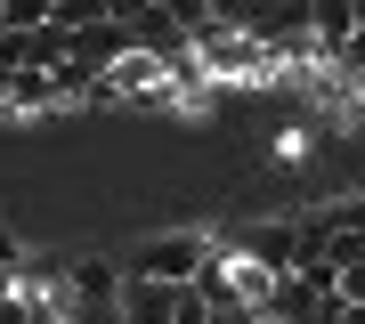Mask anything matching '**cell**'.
Wrapping results in <instances>:
<instances>
[{
	"instance_id": "14",
	"label": "cell",
	"mask_w": 365,
	"mask_h": 324,
	"mask_svg": "<svg viewBox=\"0 0 365 324\" xmlns=\"http://www.w3.org/2000/svg\"><path fill=\"white\" fill-rule=\"evenodd\" d=\"M170 324H211V316H203V300L187 292V300H179V316H170Z\"/></svg>"
},
{
	"instance_id": "3",
	"label": "cell",
	"mask_w": 365,
	"mask_h": 324,
	"mask_svg": "<svg viewBox=\"0 0 365 324\" xmlns=\"http://www.w3.org/2000/svg\"><path fill=\"white\" fill-rule=\"evenodd\" d=\"M66 300H73V324H122V268L114 259H73Z\"/></svg>"
},
{
	"instance_id": "8",
	"label": "cell",
	"mask_w": 365,
	"mask_h": 324,
	"mask_svg": "<svg viewBox=\"0 0 365 324\" xmlns=\"http://www.w3.org/2000/svg\"><path fill=\"white\" fill-rule=\"evenodd\" d=\"M106 16H114V0H57L49 25L57 33H90V25H106Z\"/></svg>"
},
{
	"instance_id": "5",
	"label": "cell",
	"mask_w": 365,
	"mask_h": 324,
	"mask_svg": "<svg viewBox=\"0 0 365 324\" xmlns=\"http://www.w3.org/2000/svg\"><path fill=\"white\" fill-rule=\"evenodd\" d=\"M235 251H252L268 276H292V268H300V227H292V219H268V227L235 235Z\"/></svg>"
},
{
	"instance_id": "10",
	"label": "cell",
	"mask_w": 365,
	"mask_h": 324,
	"mask_svg": "<svg viewBox=\"0 0 365 324\" xmlns=\"http://www.w3.org/2000/svg\"><path fill=\"white\" fill-rule=\"evenodd\" d=\"M333 65H341V73H365V25L333 41Z\"/></svg>"
},
{
	"instance_id": "4",
	"label": "cell",
	"mask_w": 365,
	"mask_h": 324,
	"mask_svg": "<svg viewBox=\"0 0 365 324\" xmlns=\"http://www.w3.org/2000/svg\"><path fill=\"white\" fill-rule=\"evenodd\" d=\"M114 25L130 33V49H146V57H179V49H195V33H187L179 16L163 9V0H138V9H122Z\"/></svg>"
},
{
	"instance_id": "2",
	"label": "cell",
	"mask_w": 365,
	"mask_h": 324,
	"mask_svg": "<svg viewBox=\"0 0 365 324\" xmlns=\"http://www.w3.org/2000/svg\"><path fill=\"white\" fill-rule=\"evenodd\" d=\"M203 259H211V235L179 227V235H155L146 251H130V268H122V276H146V284H195Z\"/></svg>"
},
{
	"instance_id": "12",
	"label": "cell",
	"mask_w": 365,
	"mask_h": 324,
	"mask_svg": "<svg viewBox=\"0 0 365 324\" xmlns=\"http://www.w3.org/2000/svg\"><path fill=\"white\" fill-rule=\"evenodd\" d=\"M0 268H9V276H16V268H25V244H16V235H9V227H0Z\"/></svg>"
},
{
	"instance_id": "15",
	"label": "cell",
	"mask_w": 365,
	"mask_h": 324,
	"mask_svg": "<svg viewBox=\"0 0 365 324\" xmlns=\"http://www.w3.org/2000/svg\"><path fill=\"white\" fill-rule=\"evenodd\" d=\"M122 9H138V0H114V16H122Z\"/></svg>"
},
{
	"instance_id": "1",
	"label": "cell",
	"mask_w": 365,
	"mask_h": 324,
	"mask_svg": "<svg viewBox=\"0 0 365 324\" xmlns=\"http://www.w3.org/2000/svg\"><path fill=\"white\" fill-rule=\"evenodd\" d=\"M195 57H203V73L220 81V90H276V81H284V57H276L260 33L220 25V16L195 25Z\"/></svg>"
},
{
	"instance_id": "13",
	"label": "cell",
	"mask_w": 365,
	"mask_h": 324,
	"mask_svg": "<svg viewBox=\"0 0 365 324\" xmlns=\"http://www.w3.org/2000/svg\"><path fill=\"white\" fill-rule=\"evenodd\" d=\"M211 324H260V308H203Z\"/></svg>"
},
{
	"instance_id": "16",
	"label": "cell",
	"mask_w": 365,
	"mask_h": 324,
	"mask_svg": "<svg viewBox=\"0 0 365 324\" xmlns=\"http://www.w3.org/2000/svg\"><path fill=\"white\" fill-rule=\"evenodd\" d=\"M349 9H357V25H365V0H349Z\"/></svg>"
},
{
	"instance_id": "17",
	"label": "cell",
	"mask_w": 365,
	"mask_h": 324,
	"mask_svg": "<svg viewBox=\"0 0 365 324\" xmlns=\"http://www.w3.org/2000/svg\"><path fill=\"white\" fill-rule=\"evenodd\" d=\"M0 292H9V268H0Z\"/></svg>"
},
{
	"instance_id": "7",
	"label": "cell",
	"mask_w": 365,
	"mask_h": 324,
	"mask_svg": "<svg viewBox=\"0 0 365 324\" xmlns=\"http://www.w3.org/2000/svg\"><path fill=\"white\" fill-rule=\"evenodd\" d=\"M309 33L333 49L341 33H357V9H349V0H309Z\"/></svg>"
},
{
	"instance_id": "11",
	"label": "cell",
	"mask_w": 365,
	"mask_h": 324,
	"mask_svg": "<svg viewBox=\"0 0 365 324\" xmlns=\"http://www.w3.org/2000/svg\"><path fill=\"white\" fill-rule=\"evenodd\" d=\"M333 300H349V308H365V259H357V268H333Z\"/></svg>"
},
{
	"instance_id": "9",
	"label": "cell",
	"mask_w": 365,
	"mask_h": 324,
	"mask_svg": "<svg viewBox=\"0 0 365 324\" xmlns=\"http://www.w3.org/2000/svg\"><path fill=\"white\" fill-rule=\"evenodd\" d=\"M57 0H0V33H25V25H49Z\"/></svg>"
},
{
	"instance_id": "6",
	"label": "cell",
	"mask_w": 365,
	"mask_h": 324,
	"mask_svg": "<svg viewBox=\"0 0 365 324\" xmlns=\"http://www.w3.org/2000/svg\"><path fill=\"white\" fill-rule=\"evenodd\" d=\"M187 284H146V276H122V324H170L179 316Z\"/></svg>"
}]
</instances>
